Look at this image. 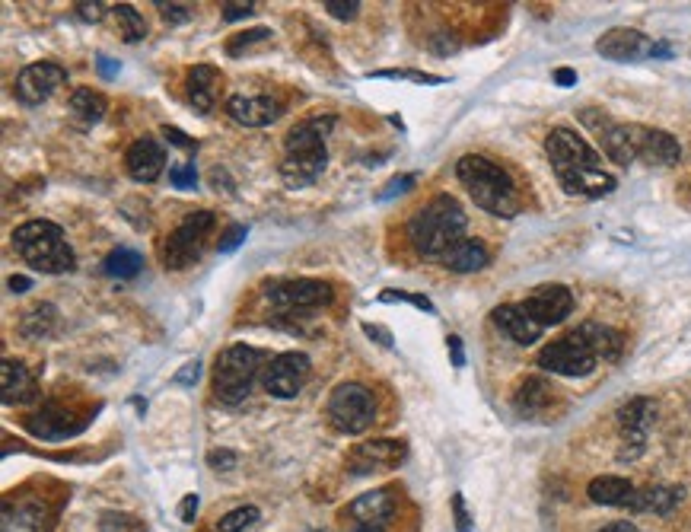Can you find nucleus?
<instances>
[{
    "label": "nucleus",
    "instance_id": "nucleus-1",
    "mask_svg": "<svg viewBox=\"0 0 691 532\" xmlns=\"http://www.w3.org/2000/svg\"><path fill=\"white\" fill-rule=\"evenodd\" d=\"M545 153L567 195L606 198L615 192V185H618L615 176H609L606 169H602V157L577 131L555 128L545 137Z\"/></svg>",
    "mask_w": 691,
    "mask_h": 532
},
{
    "label": "nucleus",
    "instance_id": "nucleus-2",
    "mask_svg": "<svg viewBox=\"0 0 691 532\" xmlns=\"http://www.w3.org/2000/svg\"><path fill=\"white\" fill-rule=\"evenodd\" d=\"M465 227H469V217H465L462 204L453 195H437L411 214L405 233L411 249L418 255H424V259H443L459 239H465Z\"/></svg>",
    "mask_w": 691,
    "mask_h": 532
},
{
    "label": "nucleus",
    "instance_id": "nucleus-3",
    "mask_svg": "<svg viewBox=\"0 0 691 532\" xmlns=\"http://www.w3.org/2000/svg\"><path fill=\"white\" fill-rule=\"evenodd\" d=\"M332 115H316L306 122L293 125L284 137V160H281V179L287 188H309L328 166L325 137L332 131Z\"/></svg>",
    "mask_w": 691,
    "mask_h": 532
},
{
    "label": "nucleus",
    "instance_id": "nucleus-4",
    "mask_svg": "<svg viewBox=\"0 0 691 532\" xmlns=\"http://www.w3.org/2000/svg\"><path fill=\"white\" fill-rule=\"evenodd\" d=\"M456 176L481 211L504 217V220L520 214V192H516L507 169L497 166L494 160L469 153V157H462L456 163Z\"/></svg>",
    "mask_w": 691,
    "mask_h": 532
},
{
    "label": "nucleus",
    "instance_id": "nucleus-5",
    "mask_svg": "<svg viewBox=\"0 0 691 532\" xmlns=\"http://www.w3.org/2000/svg\"><path fill=\"white\" fill-rule=\"evenodd\" d=\"M16 255L42 274H67L74 271V249L64 230L51 220H26L13 230Z\"/></svg>",
    "mask_w": 691,
    "mask_h": 532
},
{
    "label": "nucleus",
    "instance_id": "nucleus-6",
    "mask_svg": "<svg viewBox=\"0 0 691 532\" xmlns=\"http://www.w3.org/2000/svg\"><path fill=\"white\" fill-rule=\"evenodd\" d=\"M262 364H265V354L249 345H233L227 351H220L214 364V399L223 405L246 402Z\"/></svg>",
    "mask_w": 691,
    "mask_h": 532
},
{
    "label": "nucleus",
    "instance_id": "nucleus-7",
    "mask_svg": "<svg viewBox=\"0 0 691 532\" xmlns=\"http://www.w3.org/2000/svg\"><path fill=\"white\" fill-rule=\"evenodd\" d=\"M214 223H217L214 211H192V214H185V220L169 233L166 246H163L166 268H172V271L192 268L201 259L207 236L214 233Z\"/></svg>",
    "mask_w": 691,
    "mask_h": 532
},
{
    "label": "nucleus",
    "instance_id": "nucleus-8",
    "mask_svg": "<svg viewBox=\"0 0 691 532\" xmlns=\"http://www.w3.org/2000/svg\"><path fill=\"white\" fill-rule=\"evenodd\" d=\"M328 421L335 424V431L357 437L373 427L376 421V402L373 392L360 383H341L332 399H328Z\"/></svg>",
    "mask_w": 691,
    "mask_h": 532
},
{
    "label": "nucleus",
    "instance_id": "nucleus-9",
    "mask_svg": "<svg viewBox=\"0 0 691 532\" xmlns=\"http://www.w3.org/2000/svg\"><path fill=\"white\" fill-rule=\"evenodd\" d=\"M332 297H335L332 284L316 281V278H290V281H274L265 287V300L284 316L319 310V306L332 303Z\"/></svg>",
    "mask_w": 691,
    "mask_h": 532
},
{
    "label": "nucleus",
    "instance_id": "nucleus-10",
    "mask_svg": "<svg viewBox=\"0 0 691 532\" xmlns=\"http://www.w3.org/2000/svg\"><path fill=\"white\" fill-rule=\"evenodd\" d=\"M535 364H539L545 373H555V376H590L599 364V357L593 354V348L586 345V341L570 332L558 341H548V345L539 351L535 357Z\"/></svg>",
    "mask_w": 691,
    "mask_h": 532
},
{
    "label": "nucleus",
    "instance_id": "nucleus-11",
    "mask_svg": "<svg viewBox=\"0 0 691 532\" xmlns=\"http://www.w3.org/2000/svg\"><path fill=\"white\" fill-rule=\"evenodd\" d=\"M656 402L647 399V396H637V399H628L625 405H621L615 411V421H618V431H621V453L618 459H637L644 453V443H647V431L653 427L656 421Z\"/></svg>",
    "mask_w": 691,
    "mask_h": 532
},
{
    "label": "nucleus",
    "instance_id": "nucleus-12",
    "mask_svg": "<svg viewBox=\"0 0 691 532\" xmlns=\"http://www.w3.org/2000/svg\"><path fill=\"white\" fill-rule=\"evenodd\" d=\"M596 51L602 58L609 61H618V64H628V61H641V58H669L672 48L669 45H660V42H650L644 32L637 29H609L606 36H599L596 42Z\"/></svg>",
    "mask_w": 691,
    "mask_h": 532
},
{
    "label": "nucleus",
    "instance_id": "nucleus-13",
    "mask_svg": "<svg viewBox=\"0 0 691 532\" xmlns=\"http://www.w3.org/2000/svg\"><path fill=\"white\" fill-rule=\"evenodd\" d=\"M309 370H313V364L303 351H284L271 357V364L262 373V386L274 399H293L306 386Z\"/></svg>",
    "mask_w": 691,
    "mask_h": 532
},
{
    "label": "nucleus",
    "instance_id": "nucleus-14",
    "mask_svg": "<svg viewBox=\"0 0 691 532\" xmlns=\"http://www.w3.org/2000/svg\"><path fill=\"white\" fill-rule=\"evenodd\" d=\"M67 83V71L55 61H39V64H29L23 67L20 74H16V99L23 102V106H42L51 96H55L61 87Z\"/></svg>",
    "mask_w": 691,
    "mask_h": 532
},
{
    "label": "nucleus",
    "instance_id": "nucleus-15",
    "mask_svg": "<svg viewBox=\"0 0 691 532\" xmlns=\"http://www.w3.org/2000/svg\"><path fill=\"white\" fill-rule=\"evenodd\" d=\"M408 456V443L405 440H392V437H379L360 443L351 453V472L354 475H373V472H389L399 469Z\"/></svg>",
    "mask_w": 691,
    "mask_h": 532
},
{
    "label": "nucleus",
    "instance_id": "nucleus-16",
    "mask_svg": "<svg viewBox=\"0 0 691 532\" xmlns=\"http://www.w3.org/2000/svg\"><path fill=\"white\" fill-rule=\"evenodd\" d=\"M526 313L548 329V325H561L570 313H574V294L564 284H542L523 300Z\"/></svg>",
    "mask_w": 691,
    "mask_h": 532
},
{
    "label": "nucleus",
    "instance_id": "nucleus-17",
    "mask_svg": "<svg viewBox=\"0 0 691 532\" xmlns=\"http://www.w3.org/2000/svg\"><path fill=\"white\" fill-rule=\"evenodd\" d=\"M125 169H128V176L134 182H141V185L157 182L163 176V169H166L163 144L157 141V137H137V141L128 147V153H125Z\"/></svg>",
    "mask_w": 691,
    "mask_h": 532
},
{
    "label": "nucleus",
    "instance_id": "nucleus-18",
    "mask_svg": "<svg viewBox=\"0 0 691 532\" xmlns=\"http://www.w3.org/2000/svg\"><path fill=\"white\" fill-rule=\"evenodd\" d=\"M395 513V497L389 488H373L360 494L357 501L348 504L344 517H348L357 529H383Z\"/></svg>",
    "mask_w": 691,
    "mask_h": 532
},
{
    "label": "nucleus",
    "instance_id": "nucleus-19",
    "mask_svg": "<svg viewBox=\"0 0 691 532\" xmlns=\"http://www.w3.org/2000/svg\"><path fill=\"white\" fill-rule=\"evenodd\" d=\"M227 115L246 128H268L281 118V102L274 96H230Z\"/></svg>",
    "mask_w": 691,
    "mask_h": 532
},
{
    "label": "nucleus",
    "instance_id": "nucleus-20",
    "mask_svg": "<svg viewBox=\"0 0 691 532\" xmlns=\"http://www.w3.org/2000/svg\"><path fill=\"white\" fill-rule=\"evenodd\" d=\"M491 319H494L497 329L513 341V345H523V348L535 345V341H539L542 332H545L542 325L526 313L523 303H504V306H497V310L491 313Z\"/></svg>",
    "mask_w": 691,
    "mask_h": 532
},
{
    "label": "nucleus",
    "instance_id": "nucleus-21",
    "mask_svg": "<svg viewBox=\"0 0 691 532\" xmlns=\"http://www.w3.org/2000/svg\"><path fill=\"white\" fill-rule=\"evenodd\" d=\"M602 137V150L606 157L618 166H631L634 160H641L644 147V125H609Z\"/></svg>",
    "mask_w": 691,
    "mask_h": 532
},
{
    "label": "nucleus",
    "instance_id": "nucleus-22",
    "mask_svg": "<svg viewBox=\"0 0 691 532\" xmlns=\"http://www.w3.org/2000/svg\"><path fill=\"white\" fill-rule=\"evenodd\" d=\"M0 392H4V396H0L4 405H26V402L39 399V386H36L32 370L10 357L0 364Z\"/></svg>",
    "mask_w": 691,
    "mask_h": 532
},
{
    "label": "nucleus",
    "instance_id": "nucleus-23",
    "mask_svg": "<svg viewBox=\"0 0 691 532\" xmlns=\"http://www.w3.org/2000/svg\"><path fill=\"white\" fill-rule=\"evenodd\" d=\"M217 83H220V71L211 64H195L192 71L185 74V93H188V102L195 106V112L207 115L214 109Z\"/></svg>",
    "mask_w": 691,
    "mask_h": 532
},
{
    "label": "nucleus",
    "instance_id": "nucleus-24",
    "mask_svg": "<svg viewBox=\"0 0 691 532\" xmlns=\"http://www.w3.org/2000/svg\"><path fill=\"white\" fill-rule=\"evenodd\" d=\"M51 526V513L39 501H20V504H7L4 507V523L0 532H48Z\"/></svg>",
    "mask_w": 691,
    "mask_h": 532
},
{
    "label": "nucleus",
    "instance_id": "nucleus-25",
    "mask_svg": "<svg viewBox=\"0 0 691 532\" xmlns=\"http://www.w3.org/2000/svg\"><path fill=\"white\" fill-rule=\"evenodd\" d=\"M586 494H590L593 504H602V507H628L634 504L637 497V488L628 482V478L621 475H599L590 482V488H586Z\"/></svg>",
    "mask_w": 691,
    "mask_h": 532
},
{
    "label": "nucleus",
    "instance_id": "nucleus-26",
    "mask_svg": "<svg viewBox=\"0 0 691 532\" xmlns=\"http://www.w3.org/2000/svg\"><path fill=\"white\" fill-rule=\"evenodd\" d=\"M577 335L593 348V354L599 360H609V364H612V360H618L621 351H625V335H621L618 329H612V325L583 322V325H577Z\"/></svg>",
    "mask_w": 691,
    "mask_h": 532
},
{
    "label": "nucleus",
    "instance_id": "nucleus-27",
    "mask_svg": "<svg viewBox=\"0 0 691 532\" xmlns=\"http://www.w3.org/2000/svg\"><path fill=\"white\" fill-rule=\"evenodd\" d=\"M449 271H456V274H472V271H481V268H488L491 262V252L488 246L481 243V239H459V243L449 249L443 259H440Z\"/></svg>",
    "mask_w": 691,
    "mask_h": 532
},
{
    "label": "nucleus",
    "instance_id": "nucleus-28",
    "mask_svg": "<svg viewBox=\"0 0 691 532\" xmlns=\"http://www.w3.org/2000/svg\"><path fill=\"white\" fill-rule=\"evenodd\" d=\"M513 405L523 418H539L555 405V389H551L542 376H529V380H523L520 389H516Z\"/></svg>",
    "mask_w": 691,
    "mask_h": 532
},
{
    "label": "nucleus",
    "instance_id": "nucleus-29",
    "mask_svg": "<svg viewBox=\"0 0 691 532\" xmlns=\"http://www.w3.org/2000/svg\"><path fill=\"white\" fill-rule=\"evenodd\" d=\"M67 115H71V122L80 131H90L93 125L102 122V115H106V99L90 87H77L71 99H67Z\"/></svg>",
    "mask_w": 691,
    "mask_h": 532
},
{
    "label": "nucleus",
    "instance_id": "nucleus-30",
    "mask_svg": "<svg viewBox=\"0 0 691 532\" xmlns=\"http://www.w3.org/2000/svg\"><path fill=\"white\" fill-rule=\"evenodd\" d=\"M682 157L679 141L669 131L660 128H644V147H641V160L650 166H676Z\"/></svg>",
    "mask_w": 691,
    "mask_h": 532
},
{
    "label": "nucleus",
    "instance_id": "nucleus-31",
    "mask_svg": "<svg viewBox=\"0 0 691 532\" xmlns=\"http://www.w3.org/2000/svg\"><path fill=\"white\" fill-rule=\"evenodd\" d=\"M682 497H685L682 488H672V485H650V488L637 491L631 510H634V513H660V517H669V513L682 504Z\"/></svg>",
    "mask_w": 691,
    "mask_h": 532
},
{
    "label": "nucleus",
    "instance_id": "nucleus-32",
    "mask_svg": "<svg viewBox=\"0 0 691 532\" xmlns=\"http://www.w3.org/2000/svg\"><path fill=\"white\" fill-rule=\"evenodd\" d=\"M26 427L42 440H61V437H71L80 431V424H71V415H67V411H58V408H45L42 415L29 418Z\"/></svg>",
    "mask_w": 691,
    "mask_h": 532
},
{
    "label": "nucleus",
    "instance_id": "nucleus-33",
    "mask_svg": "<svg viewBox=\"0 0 691 532\" xmlns=\"http://www.w3.org/2000/svg\"><path fill=\"white\" fill-rule=\"evenodd\" d=\"M55 329H58V310L51 303L32 306V310L20 319V332L29 341H42L48 335H55Z\"/></svg>",
    "mask_w": 691,
    "mask_h": 532
},
{
    "label": "nucleus",
    "instance_id": "nucleus-34",
    "mask_svg": "<svg viewBox=\"0 0 691 532\" xmlns=\"http://www.w3.org/2000/svg\"><path fill=\"white\" fill-rule=\"evenodd\" d=\"M141 268H144V259H141V252H134V249H112L106 259H102V274H109L115 281H131L141 274Z\"/></svg>",
    "mask_w": 691,
    "mask_h": 532
},
{
    "label": "nucleus",
    "instance_id": "nucleus-35",
    "mask_svg": "<svg viewBox=\"0 0 691 532\" xmlns=\"http://www.w3.org/2000/svg\"><path fill=\"white\" fill-rule=\"evenodd\" d=\"M112 13H115V20H118V29H122V39L125 42H141V39H147V23H144V16L137 13L131 4H115L112 7Z\"/></svg>",
    "mask_w": 691,
    "mask_h": 532
},
{
    "label": "nucleus",
    "instance_id": "nucleus-36",
    "mask_svg": "<svg viewBox=\"0 0 691 532\" xmlns=\"http://www.w3.org/2000/svg\"><path fill=\"white\" fill-rule=\"evenodd\" d=\"M258 520H262V510L249 504V507H236V510H230L227 517H220L217 529H220V532H246V529H252Z\"/></svg>",
    "mask_w": 691,
    "mask_h": 532
},
{
    "label": "nucleus",
    "instance_id": "nucleus-37",
    "mask_svg": "<svg viewBox=\"0 0 691 532\" xmlns=\"http://www.w3.org/2000/svg\"><path fill=\"white\" fill-rule=\"evenodd\" d=\"M271 39V29H265V26H258V29H249V32H239V36H233L230 42H227V55H243V51H249L252 45H258V42H268Z\"/></svg>",
    "mask_w": 691,
    "mask_h": 532
},
{
    "label": "nucleus",
    "instance_id": "nucleus-38",
    "mask_svg": "<svg viewBox=\"0 0 691 532\" xmlns=\"http://www.w3.org/2000/svg\"><path fill=\"white\" fill-rule=\"evenodd\" d=\"M169 182L182 188V192H192V188L198 185V169L195 163H179V166H172L169 169Z\"/></svg>",
    "mask_w": 691,
    "mask_h": 532
},
{
    "label": "nucleus",
    "instance_id": "nucleus-39",
    "mask_svg": "<svg viewBox=\"0 0 691 532\" xmlns=\"http://www.w3.org/2000/svg\"><path fill=\"white\" fill-rule=\"evenodd\" d=\"M246 236H249V230L243 227V223H233V227H227L223 230V236H220V243H217V249L227 255V252H233V249H239L246 243Z\"/></svg>",
    "mask_w": 691,
    "mask_h": 532
},
{
    "label": "nucleus",
    "instance_id": "nucleus-40",
    "mask_svg": "<svg viewBox=\"0 0 691 532\" xmlns=\"http://www.w3.org/2000/svg\"><path fill=\"white\" fill-rule=\"evenodd\" d=\"M379 300H383V303H395V300H402V303L418 306V310H424V313H437V310H434V303H430L427 297L405 294V290H386V294H379Z\"/></svg>",
    "mask_w": 691,
    "mask_h": 532
},
{
    "label": "nucleus",
    "instance_id": "nucleus-41",
    "mask_svg": "<svg viewBox=\"0 0 691 532\" xmlns=\"http://www.w3.org/2000/svg\"><path fill=\"white\" fill-rule=\"evenodd\" d=\"M157 10H160L163 20H166V23H172V26L188 23V20H192V13H195V7H192V4H157Z\"/></svg>",
    "mask_w": 691,
    "mask_h": 532
},
{
    "label": "nucleus",
    "instance_id": "nucleus-42",
    "mask_svg": "<svg viewBox=\"0 0 691 532\" xmlns=\"http://www.w3.org/2000/svg\"><path fill=\"white\" fill-rule=\"evenodd\" d=\"M322 7H325L328 13H332L335 20H357V13H360L357 0H325Z\"/></svg>",
    "mask_w": 691,
    "mask_h": 532
},
{
    "label": "nucleus",
    "instance_id": "nucleus-43",
    "mask_svg": "<svg viewBox=\"0 0 691 532\" xmlns=\"http://www.w3.org/2000/svg\"><path fill=\"white\" fill-rule=\"evenodd\" d=\"M207 466H211L214 472H233L239 466V456L233 450H214L211 456H207Z\"/></svg>",
    "mask_w": 691,
    "mask_h": 532
},
{
    "label": "nucleus",
    "instance_id": "nucleus-44",
    "mask_svg": "<svg viewBox=\"0 0 691 532\" xmlns=\"http://www.w3.org/2000/svg\"><path fill=\"white\" fill-rule=\"evenodd\" d=\"M376 77H389V80H414V83H446V77L437 74H421V71H383Z\"/></svg>",
    "mask_w": 691,
    "mask_h": 532
},
{
    "label": "nucleus",
    "instance_id": "nucleus-45",
    "mask_svg": "<svg viewBox=\"0 0 691 532\" xmlns=\"http://www.w3.org/2000/svg\"><path fill=\"white\" fill-rule=\"evenodd\" d=\"M163 137L166 141L172 144V147H179V150H198V141H192V137H188L185 131H179V128H163Z\"/></svg>",
    "mask_w": 691,
    "mask_h": 532
},
{
    "label": "nucleus",
    "instance_id": "nucleus-46",
    "mask_svg": "<svg viewBox=\"0 0 691 532\" xmlns=\"http://www.w3.org/2000/svg\"><path fill=\"white\" fill-rule=\"evenodd\" d=\"M453 513H456V532H469L472 517H469V510H465V497L462 494H453Z\"/></svg>",
    "mask_w": 691,
    "mask_h": 532
},
{
    "label": "nucleus",
    "instance_id": "nucleus-47",
    "mask_svg": "<svg viewBox=\"0 0 691 532\" xmlns=\"http://www.w3.org/2000/svg\"><path fill=\"white\" fill-rule=\"evenodd\" d=\"M411 185H414V176H399V179H392V182L386 185V192L379 195V201H389V198H395V195H405Z\"/></svg>",
    "mask_w": 691,
    "mask_h": 532
},
{
    "label": "nucleus",
    "instance_id": "nucleus-48",
    "mask_svg": "<svg viewBox=\"0 0 691 532\" xmlns=\"http://www.w3.org/2000/svg\"><path fill=\"white\" fill-rule=\"evenodd\" d=\"M201 380V364H198V360H192V364H185L179 373H176V383L179 386H195Z\"/></svg>",
    "mask_w": 691,
    "mask_h": 532
},
{
    "label": "nucleus",
    "instance_id": "nucleus-49",
    "mask_svg": "<svg viewBox=\"0 0 691 532\" xmlns=\"http://www.w3.org/2000/svg\"><path fill=\"white\" fill-rule=\"evenodd\" d=\"M364 332H367V338H373V341H376V345L392 348V332H389V329H383V325L364 322Z\"/></svg>",
    "mask_w": 691,
    "mask_h": 532
},
{
    "label": "nucleus",
    "instance_id": "nucleus-50",
    "mask_svg": "<svg viewBox=\"0 0 691 532\" xmlns=\"http://www.w3.org/2000/svg\"><path fill=\"white\" fill-rule=\"evenodd\" d=\"M446 348H449V357H453V367L462 370L465 367V348H462V338L459 335H449L446 338Z\"/></svg>",
    "mask_w": 691,
    "mask_h": 532
},
{
    "label": "nucleus",
    "instance_id": "nucleus-51",
    "mask_svg": "<svg viewBox=\"0 0 691 532\" xmlns=\"http://www.w3.org/2000/svg\"><path fill=\"white\" fill-rule=\"evenodd\" d=\"M198 507H201L198 494H185V501H182V507H179V520H182V523H195Z\"/></svg>",
    "mask_w": 691,
    "mask_h": 532
},
{
    "label": "nucleus",
    "instance_id": "nucleus-52",
    "mask_svg": "<svg viewBox=\"0 0 691 532\" xmlns=\"http://www.w3.org/2000/svg\"><path fill=\"white\" fill-rule=\"evenodd\" d=\"M249 13H255V4H223V20H246Z\"/></svg>",
    "mask_w": 691,
    "mask_h": 532
},
{
    "label": "nucleus",
    "instance_id": "nucleus-53",
    "mask_svg": "<svg viewBox=\"0 0 691 532\" xmlns=\"http://www.w3.org/2000/svg\"><path fill=\"white\" fill-rule=\"evenodd\" d=\"M77 16L86 23H99L102 16H106V7L102 4H77Z\"/></svg>",
    "mask_w": 691,
    "mask_h": 532
},
{
    "label": "nucleus",
    "instance_id": "nucleus-54",
    "mask_svg": "<svg viewBox=\"0 0 691 532\" xmlns=\"http://www.w3.org/2000/svg\"><path fill=\"white\" fill-rule=\"evenodd\" d=\"M96 71L106 77V80H112V77H118V71H122V67H118V61H112L109 55H99L96 58Z\"/></svg>",
    "mask_w": 691,
    "mask_h": 532
},
{
    "label": "nucleus",
    "instance_id": "nucleus-55",
    "mask_svg": "<svg viewBox=\"0 0 691 532\" xmlns=\"http://www.w3.org/2000/svg\"><path fill=\"white\" fill-rule=\"evenodd\" d=\"M555 83H558V87H574V83H577V71H570V67H558V71H555Z\"/></svg>",
    "mask_w": 691,
    "mask_h": 532
},
{
    "label": "nucleus",
    "instance_id": "nucleus-56",
    "mask_svg": "<svg viewBox=\"0 0 691 532\" xmlns=\"http://www.w3.org/2000/svg\"><path fill=\"white\" fill-rule=\"evenodd\" d=\"M7 287L13 290V294H26V290L32 287V281H29V278H23V274H13V278L7 281Z\"/></svg>",
    "mask_w": 691,
    "mask_h": 532
},
{
    "label": "nucleus",
    "instance_id": "nucleus-57",
    "mask_svg": "<svg viewBox=\"0 0 691 532\" xmlns=\"http://www.w3.org/2000/svg\"><path fill=\"white\" fill-rule=\"evenodd\" d=\"M596 532H637V526H634V523H628V520H615V523L602 526V529H596Z\"/></svg>",
    "mask_w": 691,
    "mask_h": 532
},
{
    "label": "nucleus",
    "instance_id": "nucleus-58",
    "mask_svg": "<svg viewBox=\"0 0 691 532\" xmlns=\"http://www.w3.org/2000/svg\"><path fill=\"white\" fill-rule=\"evenodd\" d=\"M354 532H379V529H354Z\"/></svg>",
    "mask_w": 691,
    "mask_h": 532
}]
</instances>
